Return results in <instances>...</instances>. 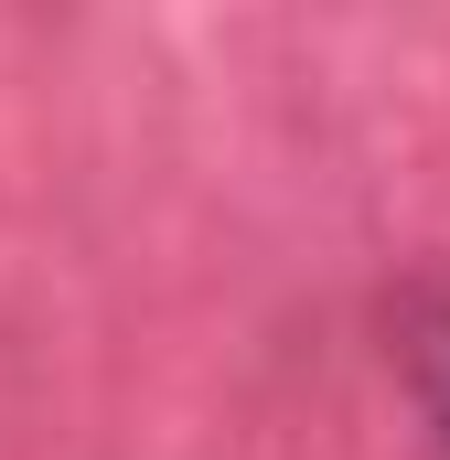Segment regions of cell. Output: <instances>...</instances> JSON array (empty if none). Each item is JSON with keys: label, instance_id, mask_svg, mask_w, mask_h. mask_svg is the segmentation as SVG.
<instances>
[{"label": "cell", "instance_id": "obj_1", "mask_svg": "<svg viewBox=\"0 0 450 460\" xmlns=\"http://www.w3.org/2000/svg\"><path fill=\"white\" fill-rule=\"evenodd\" d=\"M397 375L429 418V450L450 460V289H408L397 300Z\"/></svg>", "mask_w": 450, "mask_h": 460}]
</instances>
